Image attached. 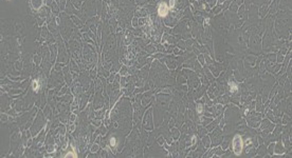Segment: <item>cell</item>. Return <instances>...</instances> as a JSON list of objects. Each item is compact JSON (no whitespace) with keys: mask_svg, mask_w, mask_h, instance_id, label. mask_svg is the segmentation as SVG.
I'll use <instances>...</instances> for the list:
<instances>
[{"mask_svg":"<svg viewBox=\"0 0 292 158\" xmlns=\"http://www.w3.org/2000/svg\"><path fill=\"white\" fill-rule=\"evenodd\" d=\"M233 149L236 155H240L242 152V140L241 137L238 135L235 136L234 140H233Z\"/></svg>","mask_w":292,"mask_h":158,"instance_id":"1","label":"cell"},{"mask_svg":"<svg viewBox=\"0 0 292 158\" xmlns=\"http://www.w3.org/2000/svg\"><path fill=\"white\" fill-rule=\"evenodd\" d=\"M168 11H169V8L167 6V4L166 3H161L159 5V9H158V14H159L161 17H165L168 14Z\"/></svg>","mask_w":292,"mask_h":158,"instance_id":"2","label":"cell"},{"mask_svg":"<svg viewBox=\"0 0 292 158\" xmlns=\"http://www.w3.org/2000/svg\"><path fill=\"white\" fill-rule=\"evenodd\" d=\"M38 87H39V82H38V80H34L33 81V90L34 91H37Z\"/></svg>","mask_w":292,"mask_h":158,"instance_id":"3","label":"cell"},{"mask_svg":"<svg viewBox=\"0 0 292 158\" xmlns=\"http://www.w3.org/2000/svg\"><path fill=\"white\" fill-rule=\"evenodd\" d=\"M230 89H231V91H236L237 90V86L234 83V82H230Z\"/></svg>","mask_w":292,"mask_h":158,"instance_id":"4","label":"cell"},{"mask_svg":"<svg viewBox=\"0 0 292 158\" xmlns=\"http://www.w3.org/2000/svg\"><path fill=\"white\" fill-rule=\"evenodd\" d=\"M175 6V0H170L169 1V9H174Z\"/></svg>","mask_w":292,"mask_h":158,"instance_id":"5","label":"cell"},{"mask_svg":"<svg viewBox=\"0 0 292 158\" xmlns=\"http://www.w3.org/2000/svg\"><path fill=\"white\" fill-rule=\"evenodd\" d=\"M110 142H111V145H115V138H111Z\"/></svg>","mask_w":292,"mask_h":158,"instance_id":"6","label":"cell"}]
</instances>
